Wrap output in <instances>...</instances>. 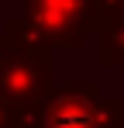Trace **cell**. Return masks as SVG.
<instances>
[{"label":"cell","mask_w":124,"mask_h":128,"mask_svg":"<svg viewBox=\"0 0 124 128\" xmlns=\"http://www.w3.org/2000/svg\"><path fill=\"white\" fill-rule=\"evenodd\" d=\"M48 104L52 107L41 128H93V100L83 97V86H65Z\"/></svg>","instance_id":"1"}]
</instances>
